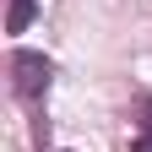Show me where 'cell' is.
I'll return each mask as SVG.
<instances>
[{"instance_id":"277c9868","label":"cell","mask_w":152,"mask_h":152,"mask_svg":"<svg viewBox=\"0 0 152 152\" xmlns=\"http://www.w3.org/2000/svg\"><path fill=\"white\" fill-rule=\"evenodd\" d=\"M141 130H152V92H147V103H141Z\"/></svg>"},{"instance_id":"7a4b0ae2","label":"cell","mask_w":152,"mask_h":152,"mask_svg":"<svg viewBox=\"0 0 152 152\" xmlns=\"http://www.w3.org/2000/svg\"><path fill=\"white\" fill-rule=\"evenodd\" d=\"M33 11H38V0H11V16H6V27H11V33H27Z\"/></svg>"},{"instance_id":"6da1fadb","label":"cell","mask_w":152,"mask_h":152,"mask_svg":"<svg viewBox=\"0 0 152 152\" xmlns=\"http://www.w3.org/2000/svg\"><path fill=\"white\" fill-rule=\"evenodd\" d=\"M49 76H54V65L38 49H16L11 54V92L22 103H38V98H44V92H49Z\"/></svg>"},{"instance_id":"3957f363","label":"cell","mask_w":152,"mask_h":152,"mask_svg":"<svg viewBox=\"0 0 152 152\" xmlns=\"http://www.w3.org/2000/svg\"><path fill=\"white\" fill-rule=\"evenodd\" d=\"M130 152H152V130H141V136L130 141Z\"/></svg>"}]
</instances>
